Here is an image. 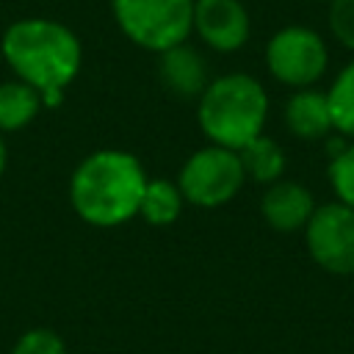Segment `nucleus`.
<instances>
[{"label": "nucleus", "instance_id": "f3484780", "mask_svg": "<svg viewBox=\"0 0 354 354\" xmlns=\"http://www.w3.org/2000/svg\"><path fill=\"white\" fill-rule=\"evenodd\" d=\"M11 354H66V343L53 329H41L39 326V329L25 332L14 343Z\"/></svg>", "mask_w": 354, "mask_h": 354}, {"label": "nucleus", "instance_id": "1a4fd4ad", "mask_svg": "<svg viewBox=\"0 0 354 354\" xmlns=\"http://www.w3.org/2000/svg\"><path fill=\"white\" fill-rule=\"evenodd\" d=\"M318 202L313 191L296 180H277L266 185L260 196V213L266 224L277 232H299L307 227Z\"/></svg>", "mask_w": 354, "mask_h": 354}, {"label": "nucleus", "instance_id": "f03ea898", "mask_svg": "<svg viewBox=\"0 0 354 354\" xmlns=\"http://www.w3.org/2000/svg\"><path fill=\"white\" fill-rule=\"evenodd\" d=\"M147 188L144 166L124 149H97L69 180L75 213L94 227H119L138 213Z\"/></svg>", "mask_w": 354, "mask_h": 354}, {"label": "nucleus", "instance_id": "6e6552de", "mask_svg": "<svg viewBox=\"0 0 354 354\" xmlns=\"http://www.w3.org/2000/svg\"><path fill=\"white\" fill-rule=\"evenodd\" d=\"M194 30L218 53H235L249 39V11L241 0H194Z\"/></svg>", "mask_w": 354, "mask_h": 354}, {"label": "nucleus", "instance_id": "a211bd4d", "mask_svg": "<svg viewBox=\"0 0 354 354\" xmlns=\"http://www.w3.org/2000/svg\"><path fill=\"white\" fill-rule=\"evenodd\" d=\"M329 30L346 50L354 53V0L329 3Z\"/></svg>", "mask_w": 354, "mask_h": 354}, {"label": "nucleus", "instance_id": "f257e3e1", "mask_svg": "<svg viewBox=\"0 0 354 354\" xmlns=\"http://www.w3.org/2000/svg\"><path fill=\"white\" fill-rule=\"evenodd\" d=\"M0 50L14 75L41 94L44 108H55L61 102L83 55L77 36L66 25L41 17L11 22L3 33Z\"/></svg>", "mask_w": 354, "mask_h": 354}, {"label": "nucleus", "instance_id": "2eb2a0df", "mask_svg": "<svg viewBox=\"0 0 354 354\" xmlns=\"http://www.w3.org/2000/svg\"><path fill=\"white\" fill-rule=\"evenodd\" d=\"M326 102L332 113L335 133L354 141V61H348L326 88Z\"/></svg>", "mask_w": 354, "mask_h": 354}, {"label": "nucleus", "instance_id": "20e7f679", "mask_svg": "<svg viewBox=\"0 0 354 354\" xmlns=\"http://www.w3.org/2000/svg\"><path fill=\"white\" fill-rule=\"evenodd\" d=\"M119 30L138 47L163 53L194 30V0H111Z\"/></svg>", "mask_w": 354, "mask_h": 354}, {"label": "nucleus", "instance_id": "ddd939ff", "mask_svg": "<svg viewBox=\"0 0 354 354\" xmlns=\"http://www.w3.org/2000/svg\"><path fill=\"white\" fill-rule=\"evenodd\" d=\"M39 111H41V94L33 86L22 80L0 83V133L22 130L36 119Z\"/></svg>", "mask_w": 354, "mask_h": 354}, {"label": "nucleus", "instance_id": "9d476101", "mask_svg": "<svg viewBox=\"0 0 354 354\" xmlns=\"http://www.w3.org/2000/svg\"><path fill=\"white\" fill-rule=\"evenodd\" d=\"M282 122L299 141H326L335 133L326 91L318 88H296L282 108Z\"/></svg>", "mask_w": 354, "mask_h": 354}, {"label": "nucleus", "instance_id": "0eeeda50", "mask_svg": "<svg viewBox=\"0 0 354 354\" xmlns=\"http://www.w3.org/2000/svg\"><path fill=\"white\" fill-rule=\"evenodd\" d=\"M301 232L315 266L337 277L354 274V207L337 199L324 202Z\"/></svg>", "mask_w": 354, "mask_h": 354}, {"label": "nucleus", "instance_id": "4468645a", "mask_svg": "<svg viewBox=\"0 0 354 354\" xmlns=\"http://www.w3.org/2000/svg\"><path fill=\"white\" fill-rule=\"evenodd\" d=\"M183 202L185 199H183L177 183L147 180V188H144V196L138 205V216H144V221L152 227H169L183 213Z\"/></svg>", "mask_w": 354, "mask_h": 354}, {"label": "nucleus", "instance_id": "7ed1b4c3", "mask_svg": "<svg viewBox=\"0 0 354 354\" xmlns=\"http://www.w3.org/2000/svg\"><path fill=\"white\" fill-rule=\"evenodd\" d=\"M196 119L210 144L238 152L263 136L268 119V94L263 83L246 72L221 75L199 94Z\"/></svg>", "mask_w": 354, "mask_h": 354}, {"label": "nucleus", "instance_id": "f8f14e48", "mask_svg": "<svg viewBox=\"0 0 354 354\" xmlns=\"http://www.w3.org/2000/svg\"><path fill=\"white\" fill-rule=\"evenodd\" d=\"M238 155H241L246 180H254L260 185H271V183L282 180L285 166H288L285 149L268 136H257L243 149H238Z\"/></svg>", "mask_w": 354, "mask_h": 354}, {"label": "nucleus", "instance_id": "423d86ee", "mask_svg": "<svg viewBox=\"0 0 354 354\" xmlns=\"http://www.w3.org/2000/svg\"><path fill=\"white\" fill-rule=\"evenodd\" d=\"M266 66L274 80L290 88H313L329 66V50L318 30L307 25L279 28L266 44Z\"/></svg>", "mask_w": 354, "mask_h": 354}, {"label": "nucleus", "instance_id": "dca6fc26", "mask_svg": "<svg viewBox=\"0 0 354 354\" xmlns=\"http://www.w3.org/2000/svg\"><path fill=\"white\" fill-rule=\"evenodd\" d=\"M326 177L335 199L354 207V141H346V147L329 158Z\"/></svg>", "mask_w": 354, "mask_h": 354}, {"label": "nucleus", "instance_id": "39448f33", "mask_svg": "<svg viewBox=\"0 0 354 354\" xmlns=\"http://www.w3.org/2000/svg\"><path fill=\"white\" fill-rule=\"evenodd\" d=\"M246 171L241 155L227 147H202L180 169L177 188L196 207H221L243 188Z\"/></svg>", "mask_w": 354, "mask_h": 354}, {"label": "nucleus", "instance_id": "6ab92c4d", "mask_svg": "<svg viewBox=\"0 0 354 354\" xmlns=\"http://www.w3.org/2000/svg\"><path fill=\"white\" fill-rule=\"evenodd\" d=\"M3 169H6V141L0 136V174H3Z\"/></svg>", "mask_w": 354, "mask_h": 354}, {"label": "nucleus", "instance_id": "9b49d317", "mask_svg": "<svg viewBox=\"0 0 354 354\" xmlns=\"http://www.w3.org/2000/svg\"><path fill=\"white\" fill-rule=\"evenodd\" d=\"M160 77L177 97H199L207 88L205 58L185 41L160 53Z\"/></svg>", "mask_w": 354, "mask_h": 354}]
</instances>
